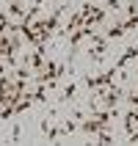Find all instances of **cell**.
Here are the masks:
<instances>
[{
	"mask_svg": "<svg viewBox=\"0 0 138 146\" xmlns=\"http://www.w3.org/2000/svg\"><path fill=\"white\" fill-rule=\"evenodd\" d=\"M75 94H77V83L69 80L64 88H61V102H75Z\"/></svg>",
	"mask_w": 138,
	"mask_h": 146,
	"instance_id": "1",
	"label": "cell"
},
{
	"mask_svg": "<svg viewBox=\"0 0 138 146\" xmlns=\"http://www.w3.org/2000/svg\"><path fill=\"white\" fill-rule=\"evenodd\" d=\"M122 8V0H105V11H119Z\"/></svg>",
	"mask_w": 138,
	"mask_h": 146,
	"instance_id": "2",
	"label": "cell"
}]
</instances>
